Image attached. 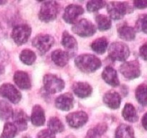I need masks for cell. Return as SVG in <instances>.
I'll use <instances>...</instances> for the list:
<instances>
[{
	"instance_id": "cell-1",
	"label": "cell",
	"mask_w": 147,
	"mask_h": 138,
	"mask_svg": "<svg viewBox=\"0 0 147 138\" xmlns=\"http://www.w3.org/2000/svg\"><path fill=\"white\" fill-rule=\"evenodd\" d=\"M76 66L81 71L92 73L101 66V61L96 56L90 54H83L78 56L75 60Z\"/></svg>"
},
{
	"instance_id": "cell-2",
	"label": "cell",
	"mask_w": 147,
	"mask_h": 138,
	"mask_svg": "<svg viewBox=\"0 0 147 138\" xmlns=\"http://www.w3.org/2000/svg\"><path fill=\"white\" fill-rule=\"evenodd\" d=\"M60 11V5L54 1H45L41 6L39 12L40 20L45 22L53 21L57 17Z\"/></svg>"
},
{
	"instance_id": "cell-3",
	"label": "cell",
	"mask_w": 147,
	"mask_h": 138,
	"mask_svg": "<svg viewBox=\"0 0 147 138\" xmlns=\"http://www.w3.org/2000/svg\"><path fill=\"white\" fill-rule=\"evenodd\" d=\"M109 55L113 60L124 61L129 57L130 50L125 43L122 42H115L109 46Z\"/></svg>"
},
{
	"instance_id": "cell-4",
	"label": "cell",
	"mask_w": 147,
	"mask_h": 138,
	"mask_svg": "<svg viewBox=\"0 0 147 138\" xmlns=\"http://www.w3.org/2000/svg\"><path fill=\"white\" fill-rule=\"evenodd\" d=\"M107 10L109 16L113 20H119L129 12H131L132 9L127 2L111 1L108 4Z\"/></svg>"
},
{
	"instance_id": "cell-5",
	"label": "cell",
	"mask_w": 147,
	"mask_h": 138,
	"mask_svg": "<svg viewBox=\"0 0 147 138\" xmlns=\"http://www.w3.org/2000/svg\"><path fill=\"white\" fill-rule=\"evenodd\" d=\"M43 83L45 90L51 93L61 91L65 87L64 81L53 74L45 75L43 78Z\"/></svg>"
},
{
	"instance_id": "cell-6",
	"label": "cell",
	"mask_w": 147,
	"mask_h": 138,
	"mask_svg": "<svg viewBox=\"0 0 147 138\" xmlns=\"http://www.w3.org/2000/svg\"><path fill=\"white\" fill-rule=\"evenodd\" d=\"M72 29L73 32L80 37L92 36L96 32V26L86 19H83L76 23Z\"/></svg>"
},
{
	"instance_id": "cell-7",
	"label": "cell",
	"mask_w": 147,
	"mask_h": 138,
	"mask_svg": "<svg viewBox=\"0 0 147 138\" xmlns=\"http://www.w3.org/2000/svg\"><path fill=\"white\" fill-rule=\"evenodd\" d=\"M31 34V28L27 24H19L14 27L11 37L18 45L24 44L28 40Z\"/></svg>"
},
{
	"instance_id": "cell-8",
	"label": "cell",
	"mask_w": 147,
	"mask_h": 138,
	"mask_svg": "<svg viewBox=\"0 0 147 138\" xmlns=\"http://www.w3.org/2000/svg\"><path fill=\"white\" fill-rule=\"evenodd\" d=\"M120 72L128 79H134L141 74L140 66L137 60L125 62L121 66Z\"/></svg>"
},
{
	"instance_id": "cell-9",
	"label": "cell",
	"mask_w": 147,
	"mask_h": 138,
	"mask_svg": "<svg viewBox=\"0 0 147 138\" xmlns=\"http://www.w3.org/2000/svg\"><path fill=\"white\" fill-rule=\"evenodd\" d=\"M54 41V38L49 34H40L32 40V45L42 55L51 48Z\"/></svg>"
},
{
	"instance_id": "cell-10",
	"label": "cell",
	"mask_w": 147,
	"mask_h": 138,
	"mask_svg": "<svg viewBox=\"0 0 147 138\" xmlns=\"http://www.w3.org/2000/svg\"><path fill=\"white\" fill-rule=\"evenodd\" d=\"M0 94L13 103H17L22 98L20 92L10 83H4L0 86Z\"/></svg>"
},
{
	"instance_id": "cell-11",
	"label": "cell",
	"mask_w": 147,
	"mask_h": 138,
	"mask_svg": "<svg viewBox=\"0 0 147 138\" xmlns=\"http://www.w3.org/2000/svg\"><path fill=\"white\" fill-rule=\"evenodd\" d=\"M88 115L84 112H76L70 113L66 116V121L69 126L78 128L84 125L88 121Z\"/></svg>"
},
{
	"instance_id": "cell-12",
	"label": "cell",
	"mask_w": 147,
	"mask_h": 138,
	"mask_svg": "<svg viewBox=\"0 0 147 138\" xmlns=\"http://www.w3.org/2000/svg\"><path fill=\"white\" fill-rule=\"evenodd\" d=\"M83 12L84 9L81 6L77 4H70L65 8L63 17L66 22L73 24L77 20L78 17L83 14Z\"/></svg>"
},
{
	"instance_id": "cell-13",
	"label": "cell",
	"mask_w": 147,
	"mask_h": 138,
	"mask_svg": "<svg viewBox=\"0 0 147 138\" xmlns=\"http://www.w3.org/2000/svg\"><path fill=\"white\" fill-rule=\"evenodd\" d=\"M73 101L74 99L71 93H64L56 99L55 106L60 110L68 111L73 107Z\"/></svg>"
},
{
	"instance_id": "cell-14",
	"label": "cell",
	"mask_w": 147,
	"mask_h": 138,
	"mask_svg": "<svg viewBox=\"0 0 147 138\" xmlns=\"http://www.w3.org/2000/svg\"><path fill=\"white\" fill-rule=\"evenodd\" d=\"M102 78L106 83L112 86L116 87L119 85V80L118 78L117 72L112 67L108 66L105 68L102 73Z\"/></svg>"
},
{
	"instance_id": "cell-15",
	"label": "cell",
	"mask_w": 147,
	"mask_h": 138,
	"mask_svg": "<svg viewBox=\"0 0 147 138\" xmlns=\"http://www.w3.org/2000/svg\"><path fill=\"white\" fill-rule=\"evenodd\" d=\"M14 80L16 85L22 89H29L31 87V81L28 74L24 71L18 70L14 73Z\"/></svg>"
},
{
	"instance_id": "cell-16",
	"label": "cell",
	"mask_w": 147,
	"mask_h": 138,
	"mask_svg": "<svg viewBox=\"0 0 147 138\" xmlns=\"http://www.w3.org/2000/svg\"><path fill=\"white\" fill-rule=\"evenodd\" d=\"M121 101V99L117 92L109 91L103 96V102L111 109H118L120 106Z\"/></svg>"
},
{
	"instance_id": "cell-17",
	"label": "cell",
	"mask_w": 147,
	"mask_h": 138,
	"mask_svg": "<svg viewBox=\"0 0 147 138\" xmlns=\"http://www.w3.org/2000/svg\"><path fill=\"white\" fill-rule=\"evenodd\" d=\"M73 90L75 94L80 98H86L92 93V88L88 83L77 82L73 86Z\"/></svg>"
},
{
	"instance_id": "cell-18",
	"label": "cell",
	"mask_w": 147,
	"mask_h": 138,
	"mask_svg": "<svg viewBox=\"0 0 147 138\" xmlns=\"http://www.w3.org/2000/svg\"><path fill=\"white\" fill-rule=\"evenodd\" d=\"M31 122L34 126H42L45 122V112L42 108L39 105H35L33 107L31 114Z\"/></svg>"
},
{
	"instance_id": "cell-19",
	"label": "cell",
	"mask_w": 147,
	"mask_h": 138,
	"mask_svg": "<svg viewBox=\"0 0 147 138\" xmlns=\"http://www.w3.org/2000/svg\"><path fill=\"white\" fill-rule=\"evenodd\" d=\"M13 119L14 122V124L15 125L17 129L23 131L27 128L28 116L23 111L17 110L13 113Z\"/></svg>"
},
{
	"instance_id": "cell-20",
	"label": "cell",
	"mask_w": 147,
	"mask_h": 138,
	"mask_svg": "<svg viewBox=\"0 0 147 138\" xmlns=\"http://www.w3.org/2000/svg\"><path fill=\"white\" fill-rule=\"evenodd\" d=\"M51 57L53 61L57 66L63 67L67 63L69 60V54L67 52L62 50H56L52 53Z\"/></svg>"
},
{
	"instance_id": "cell-21",
	"label": "cell",
	"mask_w": 147,
	"mask_h": 138,
	"mask_svg": "<svg viewBox=\"0 0 147 138\" xmlns=\"http://www.w3.org/2000/svg\"><path fill=\"white\" fill-rule=\"evenodd\" d=\"M119 36L123 40L126 41H131L134 40L136 37V30L127 24H123L118 29Z\"/></svg>"
},
{
	"instance_id": "cell-22",
	"label": "cell",
	"mask_w": 147,
	"mask_h": 138,
	"mask_svg": "<svg viewBox=\"0 0 147 138\" xmlns=\"http://www.w3.org/2000/svg\"><path fill=\"white\" fill-rule=\"evenodd\" d=\"M122 115L125 120L129 122H136L139 119L136 109L131 103H128L125 105L122 112Z\"/></svg>"
},
{
	"instance_id": "cell-23",
	"label": "cell",
	"mask_w": 147,
	"mask_h": 138,
	"mask_svg": "<svg viewBox=\"0 0 147 138\" xmlns=\"http://www.w3.org/2000/svg\"><path fill=\"white\" fill-rule=\"evenodd\" d=\"M62 45L69 52L76 51L78 48V43L76 39L67 32H64L62 38Z\"/></svg>"
},
{
	"instance_id": "cell-24",
	"label": "cell",
	"mask_w": 147,
	"mask_h": 138,
	"mask_svg": "<svg viewBox=\"0 0 147 138\" xmlns=\"http://www.w3.org/2000/svg\"><path fill=\"white\" fill-rule=\"evenodd\" d=\"M116 138H134V132L131 126L122 124L116 131Z\"/></svg>"
},
{
	"instance_id": "cell-25",
	"label": "cell",
	"mask_w": 147,
	"mask_h": 138,
	"mask_svg": "<svg viewBox=\"0 0 147 138\" xmlns=\"http://www.w3.org/2000/svg\"><path fill=\"white\" fill-rule=\"evenodd\" d=\"M13 109L11 105L6 101H0V120H7L13 116Z\"/></svg>"
},
{
	"instance_id": "cell-26",
	"label": "cell",
	"mask_w": 147,
	"mask_h": 138,
	"mask_svg": "<svg viewBox=\"0 0 147 138\" xmlns=\"http://www.w3.org/2000/svg\"><path fill=\"white\" fill-rule=\"evenodd\" d=\"M107 130V125L104 123L98 124L93 129H89L85 138H100Z\"/></svg>"
},
{
	"instance_id": "cell-27",
	"label": "cell",
	"mask_w": 147,
	"mask_h": 138,
	"mask_svg": "<svg viewBox=\"0 0 147 138\" xmlns=\"http://www.w3.org/2000/svg\"><path fill=\"white\" fill-rule=\"evenodd\" d=\"M108 41L105 37H100L94 40L91 44V48L93 51L98 54H102L106 50L108 47Z\"/></svg>"
},
{
	"instance_id": "cell-28",
	"label": "cell",
	"mask_w": 147,
	"mask_h": 138,
	"mask_svg": "<svg viewBox=\"0 0 147 138\" xmlns=\"http://www.w3.org/2000/svg\"><path fill=\"white\" fill-rule=\"evenodd\" d=\"M96 22L98 28L101 31L107 30L111 27V20L109 17L103 14H98L96 17Z\"/></svg>"
},
{
	"instance_id": "cell-29",
	"label": "cell",
	"mask_w": 147,
	"mask_h": 138,
	"mask_svg": "<svg viewBox=\"0 0 147 138\" xmlns=\"http://www.w3.org/2000/svg\"><path fill=\"white\" fill-rule=\"evenodd\" d=\"M136 98L143 106L147 105V85L141 84L136 89Z\"/></svg>"
},
{
	"instance_id": "cell-30",
	"label": "cell",
	"mask_w": 147,
	"mask_h": 138,
	"mask_svg": "<svg viewBox=\"0 0 147 138\" xmlns=\"http://www.w3.org/2000/svg\"><path fill=\"white\" fill-rule=\"evenodd\" d=\"M47 125H48L49 130L54 134L60 133L64 130V125L57 117L50 118Z\"/></svg>"
},
{
	"instance_id": "cell-31",
	"label": "cell",
	"mask_w": 147,
	"mask_h": 138,
	"mask_svg": "<svg viewBox=\"0 0 147 138\" xmlns=\"http://www.w3.org/2000/svg\"><path fill=\"white\" fill-rule=\"evenodd\" d=\"M20 58L23 63L26 65H32L36 60L35 53L31 50L25 49L22 50L20 55Z\"/></svg>"
},
{
	"instance_id": "cell-32",
	"label": "cell",
	"mask_w": 147,
	"mask_h": 138,
	"mask_svg": "<svg viewBox=\"0 0 147 138\" xmlns=\"http://www.w3.org/2000/svg\"><path fill=\"white\" fill-rule=\"evenodd\" d=\"M17 129L15 125L11 122H7L4 124L2 132L3 138H14L17 135Z\"/></svg>"
},
{
	"instance_id": "cell-33",
	"label": "cell",
	"mask_w": 147,
	"mask_h": 138,
	"mask_svg": "<svg viewBox=\"0 0 147 138\" xmlns=\"http://www.w3.org/2000/svg\"><path fill=\"white\" fill-rule=\"evenodd\" d=\"M136 29L147 34V14H142L139 17L136 23Z\"/></svg>"
},
{
	"instance_id": "cell-34",
	"label": "cell",
	"mask_w": 147,
	"mask_h": 138,
	"mask_svg": "<svg viewBox=\"0 0 147 138\" xmlns=\"http://www.w3.org/2000/svg\"><path fill=\"white\" fill-rule=\"evenodd\" d=\"M106 4L105 1L101 0H93L88 2L87 4V9L89 12H96L99 10L100 9L103 8Z\"/></svg>"
},
{
	"instance_id": "cell-35",
	"label": "cell",
	"mask_w": 147,
	"mask_h": 138,
	"mask_svg": "<svg viewBox=\"0 0 147 138\" xmlns=\"http://www.w3.org/2000/svg\"><path fill=\"white\" fill-rule=\"evenodd\" d=\"M37 138H55V136L49 129H43L37 134Z\"/></svg>"
},
{
	"instance_id": "cell-36",
	"label": "cell",
	"mask_w": 147,
	"mask_h": 138,
	"mask_svg": "<svg viewBox=\"0 0 147 138\" xmlns=\"http://www.w3.org/2000/svg\"><path fill=\"white\" fill-rule=\"evenodd\" d=\"M139 54H140V56L144 60H147V42L140 47Z\"/></svg>"
},
{
	"instance_id": "cell-37",
	"label": "cell",
	"mask_w": 147,
	"mask_h": 138,
	"mask_svg": "<svg viewBox=\"0 0 147 138\" xmlns=\"http://www.w3.org/2000/svg\"><path fill=\"white\" fill-rule=\"evenodd\" d=\"M135 7L138 9L147 8V1L146 0H136L134 1Z\"/></svg>"
},
{
	"instance_id": "cell-38",
	"label": "cell",
	"mask_w": 147,
	"mask_h": 138,
	"mask_svg": "<svg viewBox=\"0 0 147 138\" xmlns=\"http://www.w3.org/2000/svg\"><path fill=\"white\" fill-rule=\"evenodd\" d=\"M142 123V125H143L144 128L147 130V112L143 116Z\"/></svg>"
},
{
	"instance_id": "cell-39",
	"label": "cell",
	"mask_w": 147,
	"mask_h": 138,
	"mask_svg": "<svg viewBox=\"0 0 147 138\" xmlns=\"http://www.w3.org/2000/svg\"><path fill=\"white\" fill-rule=\"evenodd\" d=\"M7 2L6 1H0V5H2V4H4Z\"/></svg>"
},
{
	"instance_id": "cell-40",
	"label": "cell",
	"mask_w": 147,
	"mask_h": 138,
	"mask_svg": "<svg viewBox=\"0 0 147 138\" xmlns=\"http://www.w3.org/2000/svg\"><path fill=\"white\" fill-rule=\"evenodd\" d=\"M24 138H30V137H24Z\"/></svg>"
}]
</instances>
